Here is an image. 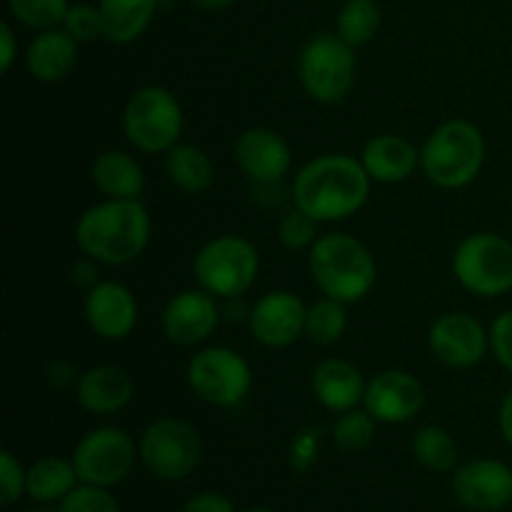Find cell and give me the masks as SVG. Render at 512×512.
<instances>
[{
  "mask_svg": "<svg viewBox=\"0 0 512 512\" xmlns=\"http://www.w3.org/2000/svg\"><path fill=\"white\" fill-rule=\"evenodd\" d=\"M370 183L373 180L358 158L338 153L320 155L295 175L293 203L318 223L345 220L368 203Z\"/></svg>",
  "mask_w": 512,
  "mask_h": 512,
  "instance_id": "6da1fadb",
  "label": "cell"
},
{
  "mask_svg": "<svg viewBox=\"0 0 512 512\" xmlns=\"http://www.w3.org/2000/svg\"><path fill=\"white\" fill-rule=\"evenodd\" d=\"M153 223L140 200H110L93 205L75 225V243L90 260L125 265L145 253Z\"/></svg>",
  "mask_w": 512,
  "mask_h": 512,
  "instance_id": "7a4b0ae2",
  "label": "cell"
},
{
  "mask_svg": "<svg viewBox=\"0 0 512 512\" xmlns=\"http://www.w3.org/2000/svg\"><path fill=\"white\" fill-rule=\"evenodd\" d=\"M310 275L320 293L340 303H358L378 283L373 253L348 233L320 235L310 248Z\"/></svg>",
  "mask_w": 512,
  "mask_h": 512,
  "instance_id": "3957f363",
  "label": "cell"
},
{
  "mask_svg": "<svg viewBox=\"0 0 512 512\" xmlns=\"http://www.w3.org/2000/svg\"><path fill=\"white\" fill-rule=\"evenodd\" d=\"M485 165V138L468 120H448L430 133L420 150L425 178L443 190L473 183Z\"/></svg>",
  "mask_w": 512,
  "mask_h": 512,
  "instance_id": "277c9868",
  "label": "cell"
},
{
  "mask_svg": "<svg viewBox=\"0 0 512 512\" xmlns=\"http://www.w3.org/2000/svg\"><path fill=\"white\" fill-rule=\"evenodd\" d=\"M355 70L358 60L353 45L338 33L313 35L298 55L300 85L315 103L333 105L348 98L355 85Z\"/></svg>",
  "mask_w": 512,
  "mask_h": 512,
  "instance_id": "5b68a950",
  "label": "cell"
},
{
  "mask_svg": "<svg viewBox=\"0 0 512 512\" xmlns=\"http://www.w3.org/2000/svg\"><path fill=\"white\" fill-rule=\"evenodd\" d=\"M260 270V255L250 240L220 235L195 253L193 275L203 290L220 300L240 298L253 288Z\"/></svg>",
  "mask_w": 512,
  "mask_h": 512,
  "instance_id": "8992f818",
  "label": "cell"
},
{
  "mask_svg": "<svg viewBox=\"0 0 512 512\" xmlns=\"http://www.w3.org/2000/svg\"><path fill=\"white\" fill-rule=\"evenodd\" d=\"M138 455L140 463L153 478L175 483V480L188 478L200 468L203 440L188 420L165 415V418L145 425L138 443Z\"/></svg>",
  "mask_w": 512,
  "mask_h": 512,
  "instance_id": "52a82bcc",
  "label": "cell"
},
{
  "mask_svg": "<svg viewBox=\"0 0 512 512\" xmlns=\"http://www.w3.org/2000/svg\"><path fill=\"white\" fill-rule=\"evenodd\" d=\"M183 108L170 90L160 85L135 90L123 110V130L140 153H168L183 135Z\"/></svg>",
  "mask_w": 512,
  "mask_h": 512,
  "instance_id": "ba28073f",
  "label": "cell"
},
{
  "mask_svg": "<svg viewBox=\"0 0 512 512\" xmlns=\"http://www.w3.org/2000/svg\"><path fill=\"white\" fill-rule=\"evenodd\" d=\"M453 273L468 293L500 298L512 290V243L498 233H473L455 248Z\"/></svg>",
  "mask_w": 512,
  "mask_h": 512,
  "instance_id": "9c48e42d",
  "label": "cell"
},
{
  "mask_svg": "<svg viewBox=\"0 0 512 512\" xmlns=\"http://www.w3.org/2000/svg\"><path fill=\"white\" fill-rule=\"evenodd\" d=\"M188 385L203 403L215 408H235L243 403L253 385L248 360L233 348L210 345L198 350L188 363Z\"/></svg>",
  "mask_w": 512,
  "mask_h": 512,
  "instance_id": "30bf717a",
  "label": "cell"
},
{
  "mask_svg": "<svg viewBox=\"0 0 512 512\" xmlns=\"http://www.w3.org/2000/svg\"><path fill=\"white\" fill-rule=\"evenodd\" d=\"M138 458V443L123 428L103 425L80 438L70 460L80 483L113 488L128 478Z\"/></svg>",
  "mask_w": 512,
  "mask_h": 512,
  "instance_id": "8fae6325",
  "label": "cell"
},
{
  "mask_svg": "<svg viewBox=\"0 0 512 512\" xmlns=\"http://www.w3.org/2000/svg\"><path fill=\"white\" fill-rule=\"evenodd\" d=\"M428 348L450 368H475L490 350V330L468 313H445L430 325Z\"/></svg>",
  "mask_w": 512,
  "mask_h": 512,
  "instance_id": "7c38bea8",
  "label": "cell"
},
{
  "mask_svg": "<svg viewBox=\"0 0 512 512\" xmlns=\"http://www.w3.org/2000/svg\"><path fill=\"white\" fill-rule=\"evenodd\" d=\"M453 495L470 512H498L512 503V470L493 458H478L453 470Z\"/></svg>",
  "mask_w": 512,
  "mask_h": 512,
  "instance_id": "4fadbf2b",
  "label": "cell"
},
{
  "mask_svg": "<svg viewBox=\"0 0 512 512\" xmlns=\"http://www.w3.org/2000/svg\"><path fill=\"white\" fill-rule=\"evenodd\" d=\"M220 323L218 298L208 290L195 288L173 295L160 315V325L170 343L195 348L215 333Z\"/></svg>",
  "mask_w": 512,
  "mask_h": 512,
  "instance_id": "5bb4252c",
  "label": "cell"
},
{
  "mask_svg": "<svg viewBox=\"0 0 512 512\" xmlns=\"http://www.w3.org/2000/svg\"><path fill=\"white\" fill-rule=\"evenodd\" d=\"M425 405V388L405 370H383L373 375L365 388L363 408L383 425H400L420 415Z\"/></svg>",
  "mask_w": 512,
  "mask_h": 512,
  "instance_id": "9a60e30c",
  "label": "cell"
},
{
  "mask_svg": "<svg viewBox=\"0 0 512 512\" xmlns=\"http://www.w3.org/2000/svg\"><path fill=\"white\" fill-rule=\"evenodd\" d=\"M305 315L308 308L298 295L290 290H273L248 313L250 335L265 348H288L305 335Z\"/></svg>",
  "mask_w": 512,
  "mask_h": 512,
  "instance_id": "2e32d148",
  "label": "cell"
},
{
  "mask_svg": "<svg viewBox=\"0 0 512 512\" xmlns=\"http://www.w3.org/2000/svg\"><path fill=\"white\" fill-rule=\"evenodd\" d=\"M85 320L103 340H123L138 325V300L125 285L100 280L85 295Z\"/></svg>",
  "mask_w": 512,
  "mask_h": 512,
  "instance_id": "e0dca14e",
  "label": "cell"
},
{
  "mask_svg": "<svg viewBox=\"0 0 512 512\" xmlns=\"http://www.w3.org/2000/svg\"><path fill=\"white\" fill-rule=\"evenodd\" d=\"M235 160L253 183L278 185L288 175L293 155L280 133L270 128H248L235 143Z\"/></svg>",
  "mask_w": 512,
  "mask_h": 512,
  "instance_id": "ac0fdd59",
  "label": "cell"
},
{
  "mask_svg": "<svg viewBox=\"0 0 512 512\" xmlns=\"http://www.w3.org/2000/svg\"><path fill=\"white\" fill-rule=\"evenodd\" d=\"M75 398L90 415H115L133 400V378L118 365H95L80 375Z\"/></svg>",
  "mask_w": 512,
  "mask_h": 512,
  "instance_id": "d6986e66",
  "label": "cell"
},
{
  "mask_svg": "<svg viewBox=\"0 0 512 512\" xmlns=\"http://www.w3.org/2000/svg\"><path fill=\"white\" fill-rule=\"evenodd\" d=\"M363 373L343 358H328L313 370V395L330 413H348L365 400Z\"/></svg>",
  "mask_w": 512,
  "mask_h": 512,
  "instance_id": "ffe728a7",
  "label": "cell"
},
{
  "mask_svg": "<svg viewBox=\"0 0 512 512\" xmlns=\"http://www.w3.org/2000/svg\"><path fill=\"white\" fill-rule=\"evenodd\" d=\"M78 45L65 28L40 30L25 50V68L40 83H60L78 65Z\"/></svg>",
  "mask_w": 512,
  "mask_h": 512,
  "instance_id": "44dd1931",
  "label": "cell"
},
{
  "mask_svg": "<svg viewBox=\"0 0 512 512\" xmlns=\"http://www.w3.org/2000/svg\"><path fill=\"white\" fill-rule=\"evenodd\" d=\"M360 163L368 170L373 183L393 185L403 183V180H408L415 173V168L420 165V153L403 135L385 133L375 135V138L365 143Z\"/></svg>",
  "mask_w": 512,
  "mask_h": 512,
  "instance_id": "7402d4cb",
  "label": "cell"
},
{
  "mask_svg": "<svg viewBox=\"0 0 512 512\" xmlns=\"http://www.w3.org/2000/svg\"><path fill=\"white\" fill-rule=\"evenodd\" d=\"M93 185L110 200H140L145 190V173L133 155L123 150H105L90 168Z\"/></svg>",
  "mask_w": 512,
  "mask_h": 512,
  "instance_id": "603a6c76",
  "label": "cell"
},
{
  "mask_svg": "<svg viewBox=\"0 0 512 512\" xmlns=\"http://www.w3.org/2000/svg\"><path fill=\"white\" fill-rule=\"evenodd\" d=\"M160 0H100L105 40L113 45H130L150 28Z\"/></svg>",
  "mask_w": 512,
  "mask_h": 512,
  "instance_id": "cb8c5ba5",
  "label": "cell"
},
{
  "mask_svg": "<svg viewBox=\"0 0 512 512\" xmlns=\"http://www.w3.org/2000/svg\"><path fill=\"white\" fill-rule=\"evenodd\" d=\"M78 485L80 478L78 473H75L73 460L50 455V458L35 460L28 468V488H25V495H28L33 503L58 505L60 500L68 498Z\"/></svg>",
  "mask_w": 512,
  "mask_h": 512,
  "instance_id": "d4e9b609",
  "label": "cell"
},
{
  "mask_svg": "<svg viewBox=\"0 0 512 512\" xmlns=\"http://www.w3.org/2000/svg\"><path fill=\"white\" fill-rule=\"evenodd\" d=\"M165 170L170 183L190 195L205 193L215 180V168L208 153L188 143H178L165 153Z\"/></svg>",
  "mask_w": 512,
  "mask_h": 512,
  "instance_id": "484cf974",
  "label": "cell"
},
{
  "mask_svg": "<svg viewBox=\"0 0 512 512\" xmlns=\"http://www.w3.org/2000/svg\"><path fill=\"white\" fill-rule=\"evenodd\" d=\"M413 455L430 473H453L458 468V445L438 425H425L413 435Z\"/></svg>",
  "mask_w": 512,
  "mask_h": 512,
  "instance_id": "4316f807",
  "label": "cell"
},
{
  "mask_svg": "<svg viewBox=\"0 0 512 512\" xmlns=\"http://www.w3.org/2000/svg\"><path fill=\"white\" fill-rule=\"evenodd\" d=\"M380 23H383V13H380L378 0H345L335 20V33L348 45L358 48L378 35Z\"/></svg>",
  "mask_w": 512,
  "mask_h": 512,
  "instance_id": "83f0119b",
  "label": "cell"
},
{
  "mask_svg": "<svg viewBox=\"0 0 512 512\" xmlns=\"http://www.w3.org/2000/svg\"><path fill=\"white\" fill-rule=\"evenodd\" d=\"M345 328H348V313H345V303L333 300L325 295L323 300L313 303L305 315V335L310 343L315 345H333L343 338Z\"/></svg>",
  "mask_w": 512,
  "mask_h": 512,
  "instance_id": "f1b7e54d",
  "label": "cell"
},
{
  "mask_svg": "<svg viewBox=\"0 0 512 512\" xmlns=\"http://www.w3.org/2000/svg\"><path fill=\"white\" fill-rule=\"evenodd\" d=\"M375 430H378V420L365 408H355L338 415L333 425V440L345 453H363L375 440Z\"/></svg>",
  "mask_w": 512,
  "mask_h": 512,
  "instance_id": "f546056e",
  "label": "cell"
},
{
  "mask_svg": "<svg viewBox=\"0 0 512 512\" xmlns=\"http://www.w3.org/2000/svg\"><path fill=\"white\" fill-rule=\"evenodd\" d=\"M8 8L20 25L30 30L60 28L68 15V0H8Z\"/></svg>",
  "mask_w": 512,
  "mask_h": 512,
  "instance_id": "4dcf8cb0",
  "label": "cell"
},
{
  "mask_svg": "<svg viewBox=\"0 0 512 512\" xmlns=\"http://www.w3.org/2000/svg\"><path fill=\"white\" fill-rule=\"evenodd\" d=\"M278 238L288 250L313 248L318 240V220L300 208L288 210L278 225Z\"/></svg>",
  "mask_w": 512,
  "mask_h": 512,
  "instance_id": "1f68e13d",
  "label": "cell"
},
{
  "mask_svg": "<svg viewBox=\"0 0 512 512\" xmlns=\"http://www.w3.org/2000/svg\"><path fill=\"white\" fill-rule=\"evenodd\" d=\"M58 512H120V505L110 488L80 483L68 498L60 500Z\"/></svg>",
  "mask_w": 512,
  "mask_h": 512,
  "instance_id": "d6a6232c",
  "label": "cell"
},
{
  "mask_svg": "<svg viewBox=\"0 0 512 512\" xmlns=\"http://www.w3.org/2000/svg\"><path fill=\"white\" fill-rule=\"evenodd\" d=\"M60 28L68 30L78 43H93V40L105 38L103 33V15H100V8L88 3L70 5L68 15H65L63 25Z\"/></svg>",
  "mask_w": 512,
  "mask_h": 512,
  "instance_id": "836d02e7",
  "label": "cell"
},
{
  "mask_svg": "<svg viewBox=\"0 0 512 512\" xmlns=\"http://www.w3.org/2000/svg\"><path fill=\"white\" fill-rule=\"evenodd\" d=\"M28 488V470L10 450L0 453V505L13 508Z\"/></svg>",
  "mask_w": 512,
  "mask_h": 512,
  "instance_id": "e575fe53",
  "label": "cell"
},
{
  "mask_svg": "<svg viewBox=\"0 0 512 512\" xmlns=\"http://www.w3.org/2000/svg\"><path fill=\"white\" fill-rule=\"evenodd\" d=\"M320 440H323V433L318 428H303L290 443V468L295 473H308L315 465L320 453Z\"/></svg>",
  "mask_w": 512,
  "mask_h": 512,
  "instance_id": "d590c367",
  "label": "cell"
},
{
  "mask_svg": "<svg viewBox=\"0 0 512 512\" xmlns=\"http://www.w3.org/2000/svg\"><path fill=\"white\" fill-rule=\"evenodd\" d=\"M490 350L495 360L512 375V310H505L490 325Z\"/></svg>",
  "mask_w": 512,
  "mask_h": 512,
  "instance_id": "8d00e7d4",
  "label": "cell"
},
{
  "mask_svg": "<svg viewBox=\"0 0 512 512\" xmlns=\"http://www.w3.org/2000/svg\"><path fill=\"white\" fill-rule=\"evenodd\" d=\"M180 512H235V503L228 495L205 490V493H198L185 500Z\"/></svg>",
  "mask_w": 512,
  "mask_h": 512,
  "instance_id": "74e56055",
  "label": "cell"
},
{
  "mask_svg": "<svg viewBox=\"0 0 512 512\" xmlns=\"http://www.w3.org/2000/svg\"><path fill=\"white\" fill-rule=\"evenodd\" d=\"M45 380H48V385L53 390H68L78 385L80 375L78 370L73 368V363H68V360H53V363L45 368Z\"/></svg>",
  "mask_w": 512,
  "mask_h": 512,
  "instance_id": "f35d334b",
  "label": "cell"
},
{
  "mask_svg": "<svg viewBox=\"0 0 512 512\" xmlns=\"http://www.w3.org/2000/svg\"><path fill=\"white\" fill-rule=\"evenodd\" d=\"M15 60H18V40L10 23H0V73H10Z\"/></svg>",
  "mask_w": 512,
  "mask_h": 512,
  "instance_id": "ab89813d",
  "label": "cell"
},
{
  "mask_svg": "<svg viewBox=\"0 0 512 512\" xmlns=\"http://www.w3.org/2000/svg\"><path fill=\"white\" fill-rule=\"evenodd\" d=\"M500 433H503L505 443L512 448V388L508 390V395L500 403Z\"/></svg>",
  "mask_w": 512,
  "mask_h": 512,
  "instance_id": "60d3db41",
  "label": "cell"
},
{
  "mask_svg": "<svg viewBox=\"0 0 512 512\" xmlns=\"http://www.w3.org/2000/svg\"><path fill=\"white\" fill-rule=\"evenodd\" d=\"M88 260H83V263L75 265V268H73V280L78 285H90V288H93V285H98L100 280L95 278V265H93L95 260H93V263H88Z\"/></svg>",
  "mask_w": 512,
  "mask_h": 512,
  "instance_id": "b9f144b4",
  "label": "cell"
},
{
  "mask_svg": "<svg viewBox=\"0 0 512 512\" xmlns=\"http://www.w3.org/2000/svg\"><path fill=\"white\" fill-rule=\"evenodd\" d=\"M190 3L205 13H220V10H228L235 0H190Z\"/></svg>",
  "mask_w": 512,
  "mask_h": 512,
  "instance_id": "7bdbcfd3",
  "label": "cell"
},
{
  "mask_svg": "<svg viewBox=\"0 0 512 512\" xmlns=\"http://www.w3.org/2000/svg\"><path fill=\"white\" fill-rule=\"evenodd\" d=\"M25 512H58V508H55V510H50L48 505H43V503H35V508H30V510H25Z\"/></svg>",
  "mask_w": 512,
  "mask_h": 512,
  "instance_id": "ee69618b",
  "label": "cell"
},
{
  "mask_svg": "<svg viewBox=\"0 0 512 512\" xmlns=\"http://www.w3.org/2000/svg\"><path fill=\"white\" fill-rule=\"evenodd\" d=\"M243 512H275V510H268V508H248V510H243Z\"/></svg>",
  "mask_w": 512,
  "mask_h": 512,
  "instance_id": "f6af8a7d",
  "label": "cell"
}]
</instances>
